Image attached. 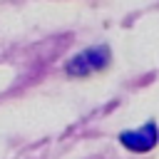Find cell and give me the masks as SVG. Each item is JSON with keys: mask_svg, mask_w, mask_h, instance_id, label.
I'll list each match as a JSON object with an SVG mask.
<instances>
[{"mask_svg": "<svg viewBox=\"0 0 159 159\" xmlns=\"http://www.w3.org/2000/svg\"><path fill=\"white\" fill-rule=\"evenodd\" d=\"M109 65V50L102 45V47H89L80 55H75L70 62H67V75L70 77H87L97 70H104Z\"/></svg>", "mask_w": 159, "mask_h": 159, "instance_id": "6da1fadb", "label": "cell"}, {"mask_svg": "<svg viewBox=\"0 0 159 159\" xmlns=\"http://www.w3.org/2000/svg\"><path fill=\"white\" fill-rule=\"evenodd\" d=\"M119 142L132 149V152H149L157 147L159 142V132H157V124L154 122H147L144 127L139 129H129V132H122L119 134Z\"/></svg>", "mask_w": 159, "mask_h": 159, "instance_id": "7a4b0ae2", "label": "cell"}]
</instances>
